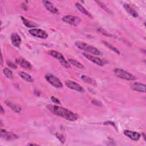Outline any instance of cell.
<instances>
[{"mask_svg": "<svg viewBox=\"0 0 146 146\" xmlns=\"http://www.w3.org/2000/svg\"><path fill=\"white\" fill-rule=\"evenodd\" d=\"M113 72L116 76L121 79L127 80H134L136 79V78L134 75L121 68H116L113 70Z\"/></svg>", "mask_w": 146, "mask_h": 146, "instance_id": "277c9868", "label": "cell"}, {"mask_svg": "<svg viewBox=\"0 0 146 146\" xmlns=\"http://www.w3.org/2000/svg\"><path fill=\"white\" fill-rule=\"evenodd\" d=\"M92 103L93 104H94L95 106H102V105H103L102 103L100 101H99L98 100H94V99L92 100Z\"/></svg>", "mask_w": 146, "mask_h": 146, "instance_id": "83f0119b", "label": "cell"}, {"mask_svg": "<svg viewBox=\"0 0 146 146\" xmlns=\"http://www.w3.org/2000/svg\"><path fill=\"white\" fill-rule=\"evenodd\" d=\"M81 78L86 83H90V84H94V85H96V83L95 82V80L94 79H93L92 78L88 76H86V75H82L81 76Z\"/></svg>", "mask_w": 146, "mask_h": 146, "instance_id": "7402d4cb", "label": "cell"}, {"mask_svg": "<svg viewBox=\"0 0 146 146\" xmlns=\"http://www.w3.org/2000/svg\"><path fill=\"white\" fill-rule=\"evenodd\" d=\"M3 73L5 74V75L7 78H12L13 76V73L11 71V70H10L9 68H4L3 70Z\"/></svg>", "mask_w": 146, "mask_h": 146, "instance_id": "d4e9b609", "label": "cell"}, {"mask_svg": "<svg viewBox=\"0 0 146 146\" xmlns=\"http://www.w3.org/2000/svg\"><path fill=\"white\" fill-rule=\"evenodd\" d=\"M75 46L80 50H84L86 52L91 53L96 55H101L102 53L96 47L92 46L85 42L81 41H76L75 42Z\"/></svg>", "mask_w": 146, "mask_h": 146, "instance_id": "7a4b0ae2", "label": "cell"}, {"mask_svg": "<svg viewBox=\"0 0 146 146\" xmlns=\"http://www.w3.org/2000/svg\"><path fill=\"white\" fill-rule=\"evenodd\" d=\"M1 114H4V113H5V111H4V110H3V107H2V106H1Z\"/></svg>", "mask_w": 146, "mask_h": 146, "instance_id": "f546056e", "label": "cell"}, {"mask_svg": "<svg viewBox=\"0 0 146 146\" xmlns=\"http://www.w3.org/2000/svg\"><path fill=\"white\" fill-rule=\"evenodd\" d=\"M43 3L45 8L50 12L53 14H58L59 11L58 9L50 2L47 1H43Z\"/></svg>", "mask_w": 146, "mask_h": 146, "instance_id": "4fadbf2b", "label": "cell"}, {"mask_svg": "<svg viewBox=\"0 0 146 146\" xmlns=\"http://www.w3.org/2000/svg\"><path fill=\"white\" fill-rule=\"evenodd\" d=\"M47 108L54 114L69 120L75 121L78 119V115L69 110L58 106H47Z\"/></svg>", "mask_w": 146, "mask_h": 146, "instance_id": "6da1fadb", "label": "cell"}, {"mask_svg": "<svg viewBox=\"0 0 146 146\" xmlns=\"http://www.w3.org/2000/svg\"><path fill=\"white\" fill-rule=\"evenodd\" d=\"M131 88L133 90L139 92L144 93L145 92V85L140 82H135L133 83L131 86Z\"/></svg>", "mask_w": 146, "mask_h": 146, "instance_id": "5bb4252c", "label": "cell"}, {"mask_svg": "<svg viewBox=\"0 0 146 146\" xmlns=\"http://www.w3.org/2000/svg\"><path fill=\"white\" fill-rule=\"evenodd\" d=\"M7 66L10 67V68H14V69H16L17 68V66L15 64H14V63H13L11 61H9L7 60Z\"/></svg>", "mask_w": 146, "mask_h": 146, "instance_id": "4316f807", "label": "cell"}, {"mask_svg": "<svg viewBox=\"0 0 146 146\" xmlns=\"http://www.w3.org/2000/svg\"><path fill=\"white\" fill-rule=\"evenodd\" d=\"M15 63L19 66H20L21 67L25 69L30 70L32 68V66L31 63L24 58H17L15 59Z\"/></svg>", "mask_w": 146, "mask_h": 146, "instance_id": "8fae6325", "label": "cell"}, {"mask_svg": "<svg viewBox=\"0 0 146 146\" xmlns=\"http://www.w3.org/2000/svg\"><path fill=\"white\" fill-rule=\"evenodd\" d=\"M1 137L6 140H13L18 138V136L11 132H8L5 129H2L1 130Z\"/></svg>", "mask_w": 146, "mask_h": 146, "instance_id": "9c48e42d", "label": "cell"}, {"mask_svg": "<svg viewBox=\"0 0 146 146\" xmlns=\"http://www.w3.org/2000/svg\"><path fill=\"white\" fill-rule=\"evenodd\" d=\"M102 42L103 43V44L107 47H108L109 49H110L111 50H112V51L115 52V53L117 54H120V51H119V50L117 48H116V47H115L113 46H112V44H111L110 43L106 42V41H102Z\"/></svg>", "mask_w": 146, "mask_h": 146, "instance_id": "603a6c76", "label": "cell"}, {"mask_svg": "<svg viewBox=\"0 0 146 146\" xmlns=\"http://www.w3.org/2000/svg\"><path fill=\"white\" fill-rule=\"evenodd\" d=\"M142 135L143 136V138H144V140H145V134H144V133H142Z\"/></svg>", "mask_w": 146, "mask_h": 146, "instance_id": "4dcf8cb0", "label": "cell"}, {"mask_svg": "<svg viewBox=\"0 0 146 146\" xmlns=\"http://www.w3.org/2000/svg\"><path fill=\"white\" fill-rule=\"evenodd\" d=\"M68 61L70 64H72L73 66H74L75 67H76L78 68H80V69H84V65L83 64H82L81 63H80L79 62L76 60H74V59H68Z\"/></svg>", "mask_w": 146, "mask_h": 146, "instance_id": "ffe728a7", "label": "cell"}, {"mask_svg": "<svg viewBox=\"0 0 146 146\" xmlns=\"http://www.w3.org/2000/svg\"><path fill=\"white\" fill-rule=\"evenodd\" d=\"M51 100H52L54 103H56V104H60V100H59L58 99L55 98L54 96H52V97L51 98Z\"/></svg>", "mask_w": 146, "mask_h": 146, "instance_id": "f1b7e54d", "label": "cell"}, {"mask_svg": "<svg viewBox=\"0 0 146 146\" xmlns=\"http://www.w3.org/2000/svg\"><path fill=\"white\" fill-rule=\"evenodd\" d=\"M21 19H22V22H23V23L24 24V25H25L26 27H28V28L36 27H37V26H38V25L36 23H35V22H33V21H30V20H29V19L25 18V17H22V16L21 17Z\"/></svg>", "mask_w": 146, "mask_h": 146, "instance_id": "e0dca14e", "label": "cell"}, {"mask_svg": "<svg viewBox=\"0 0 146 146\" xmlns=\"http://www.w3.org/2000/svg\"><path fill=\"white\" fill-rule=\"evenodd\" d=\"M123 7L125 9V11L131 15H132V17L136 18L138 17V14L131 7L129 4L128 3H124L123 5Z\"/></svg>", "mask_w": 146, "mask_h": 146, "instance_id": "2e32d148", "label": "cell"}, {"mask_svg": "<svg viewBox=\"0 0 146 146\" xmlns=\"http://www.w3.org/2000/svg\"><path fill=\"white\" fill-rule=\"evenodd\" d=\"M11 40L12 44L17 47H19L21 43V38L17 33H13L11 35Z\"/></svg>", "mask_w": 146, "mask_h": 146, "instance_id": "9a60e30c", "label": "cell"}, {"mask_svg": "<svg viewBox=\"0 0 146 146\" xmlns=\"http://www.w3.org/2000/svg\"><path fill=\"white\" fill-rule=\"evenodd\" d=\"M65 84L67 87H68L71 90H74L79 92L84 91V89L83 88V87L80 84H79L78 83H76L74 81L67 80L65 82Z\"/></svg>", "mask_w": 146, "mask_h": 146, "instance_id": "ba28073f", "label": "cell"}, {"mask_svg": "<svg viewBox=\"0 0 146 146\" xmlns=\"http://www.w3.org/2000/svg\"><path fill=\"white\" fill-rule=\"evenodd\" d=\"M2 60H3V59H2V55H1V64L2 65Z\"/></svg>", "mask_w": 146, "mask_h": 146, "instance_id": "1f68e13d", "label": "cell"}, {"mask_svg": "<svg viewBox=\"0 0 146 146\" xmlns=\"http://www.w3.org/2000/svg\"><path fill=\"white\" fill-rule=\"evenodd\" d=\"M124 134L126 136L134 141L139 140L141 137V135L139 133L130 130H125L124 131Z\"/></svg>", "mask_w": 146, "mask_h": 146, "instance_id": "7c38bea8", "label": "cell"}, {"mask_svg": "<svg viewBox=\"0 0 146 146\" xmlns=\"http://www.w3.org/2000/svg\"><path fill=\"white\" fill-rule=\"evenodd\" d=\"M75 6L78 9V10H79L83 14H84V15H87V16H88L89 17L92 18L91 14L81 4H80L79 3H75Z\"/></svg>", "mask_w": 146, "mask_h": 146, "instance_id": "ac0fdd59", "label": "cell"}, {"mask_svg": "<svg viewBox=\"0 0 146 146\" xmlns=\"http://www.w3.org/2000/svg\"><path fill=\"white\" fill-rule=\"evenodd\" d=\"M95 2L97 3L99 6H100L104 10H105L108 13H109V14H112V13L111 10L104 3H103L102 2L98 1H95Z\"/></svg>", "mask_w": 146, "mask_h": 146, "instance_id": "cb8c5ba5", "label": "cell"}, {"mask_svg": "<svg viewBox=\"0 0 146 146\" xmlns=\"http://www.w3.org/2000/svg\"><path fill=\"white\" fill-rule=\"evenodd\" d=\"M45 79L49 83L56 88H59L63 87V84L61 81L56 76L51 74H47L45 75Z\"/></svg>", "mask_w": 146, "mask_h": 146, "instance_id": "5b68a950", "label": "cell"}, {"mask_svg": "<svg viewBox=\"0 0 146 146\" xmlns=\"http://www.w3.org/2000/svg\"><path fill=\"white\" fill-rule=\"evenodd\" d=\"M48 53L50 55H51L52 57H54V58L56 59L60 62V63L65 68H71V66H70V64L69 63V62L66 60V59L64 58L63 55L59 52L52 50L49 51Z\"/></svg>", "mask_w": 146, "mask_h": 146, "instance_id": "3957f363", "label": "cell"}, {"mask_svg": "<svg viewBox=\"0 0 146 146\" xmlns=\"http://www.w3.org/2000/svg\"><path fill=\"white\" fill-rule=\"evenodd\" d=\"M29 33L32 36L42 39H46L48 37V34L46 31L40 29H31L29 31Z\"/></svg>", "mask_w": 146, "mask_h": 146, "instance_id": "52a82bcc", "label": "cell"}, {"mask_svg": "<svg viewBox=\"0 0 146 146\" xmlns=\"http://www.w3.org/2000/svg\"><path fill=\"white\" fill-rule=\"evenodd\" d=\"M83 56H85L87 59H88L89 60H90V61L92 62L93 63L96 64L98 65V66H103L104 64V61H103L102 59H100V58H98V57L94 56H93V55H92L87 54V53H86V52L83 53Z\"/></svg>", "mask_w": 146, "mask_h": 146, "instance_id": "30bf717a", "label": "cell"}, {"mask_svg": "<svg viewBox=\"0 0 146 146\" xmlns=\"http://www.w3.org/2000/svg\"><path fill=\"white\" fill-rule=\"evenodd\" d=\"M29 145H36V144H29Z\"/></svg>", "mask_w": 146, "mask_h": 146, "instance_id": "d6a6232c", "label": "cell"}, {"mask_svg": "<svg viewBox=\"0 0 146 146\" xmlns=\"http://www.w3.org/2000/svg\"><path fill=\"white\" fill-rule=\"evenodd\" d=\"M98 32H99L100 33H101L102 34H103V35H104L106 36H107V37H113V35H112L111 34H110V33L107 31L105 29H104L102 27H99L98 29Z\"/></svg>", "mask_w": 146, "mask_h": 146, "instance_id": "484cf974", "label": "cell"}, {"mask_svg": "<svg viewBox=\"0 0 146 146\" xmlns=\"http://www.w3.org/2000/svg\"><path fill=\"white\" fill-rule=\"evenodd\" d=\"M20 76L24 79L25 80L28 82H33L34 80L32 78L31 76H30L29 74H28L27 73L24 72V71H20L19 73Z\"/></svg>", "mask_w": 146, "mask_h": 146, "instance_id": "d6986e66", "label": "cell"}, {"mask_svg": "<svg viewBox=\"0 0 146 146\" xmlns=\"http://www.w3.org/2000/svg\"><path fill=\"white\" fill-rule=\"evenodd\" d=\"M6 103L7 106L10 107L13 111H14L17 113H19L20 111H21V108L18 105H15L13 103H11L10 102H6Z\"/></svg>", "mask_w": 146, "mask_h": 146, "instance_id": "44dd1931", "label": "cell"}, {"mask_svg": "<svg viewBox=\"0 0 146 146\" xmlns=\"http://www.w3.org/2000/svg\"><path fill=\"white\" fill-rule=\"evenodd\" d=\"M62 21L69 25L74 26H77L81 22V19L77 16L75 15H65L62 17Z\"/></svg>", "mask_w": 146, "mask_h": 146, "instance_id": "8992f818", "label": "cell"}]
</instances>
